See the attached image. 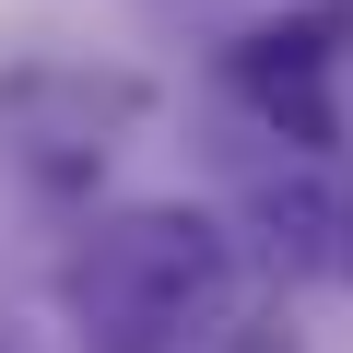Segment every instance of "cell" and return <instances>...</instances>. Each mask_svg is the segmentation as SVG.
<instances>
[{
  "label": "cell",
  "mask_w": 353,
  "mask_h": 353,
  "mask_svg": "<svg viewBox=\"0 0 353 353\" xmlns=\"http://www.w3.org/2000/svg\"><path fill=\"white\" fill-rule=\"evenodd\" d=\"M224 294V236L201 212H118L83 259V318L106 353H165Z\"/></svg>",
  "instance_id": "obj_1"
},
{
  "label": "cell",
  "mask_w": 353,
  "mask_h": 353,
  "mask_svg": "<svg viewBox=\"0 0 353 353\" xmlns=\"http://www.w3.org/2000/svg\"><path fill=\"white\" fill-rule=\"evenodd\" d=\"M259 224H271V248L294 271H341L353 283V176H294V189L259 201Z\"/></svg>",
  "instance_id": "obj_2"
},
{
  "label": "cell",
  "mask_w": 353,
  "mask_h": 353,
  "mask_svg": "<svg viewBox=\"0 0 353 353\" xmlns=\"http://www.w3.org/2000/svg\"><path fill=\"white\" fill-rule=\"evenodd\" d=\"M353 36V0H330V12H294V24H259L248 48H236V71L259 83V71H330V48Z\"/></svg>",
  "instance_id": "obj_3"
},
{
  "label": "cell",
  "mask_w": 353,
  "mask_h": 353,
  "mask_svg": "<svg viewBox=\"0 0 353 353\" xmlns=\"http://www.w3.org/2000/svg\"><path fill=\"white\" fill-rule=\"evenodd\" d=\"M248 94H259V106H271V118H283L306 153H330V94H318V71H259Z\"/></svg>",
  "instance_id": "obj_4"
},
{
  "label": "cell",
  "mask_w": 353,
  "mask_h": 353,
  "mask_svg": "<svg viewBox=\"0 0 353 353\" xmlns=\"http://www.w3.org/2000/svg\"><path fill=\"white\" fill-rule=\"evenodd\" d=\"M236 353H283V330H248V341H236Z\"/></svg>",
  "instance_id": "obj_5"
}]
</instances>
